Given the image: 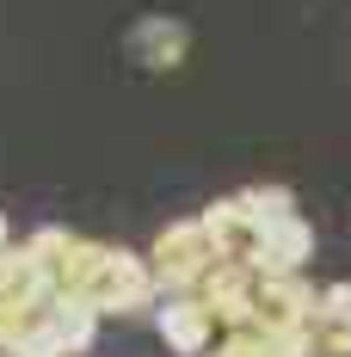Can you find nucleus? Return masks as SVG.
Masks as SVG:
<instances>
[{"label":"nucleus","instance_id":"nucleus-1","mask_svg":"<svg viewBox=\"0 0 351 357\" xmlns=\"http://www.w3.org/2000/svg\"><path fill=\"white\" fill-rule=\"evenodd\" d=\"M148 278L154 284H167L173 296H191L197 289V278L216 265V247H210V234H204V222L197 215H185V222H167L160 234H154V247H148Z\"/></svg>","mask_w":351,"mask_h":357},{"label":"nucleus","instance_id":"nucleus-2","mask_svg":"<svg viewBox=\"0 0 351 357\" xmlns=\"http://www.w3.org/2000/svg\"><path fill=\"white\" fill-rule=\"evenodd\" d=\"M148 296H154V278H148V265H142L136 252L99 247L87 284H80V302H87L93 314H130V308H142Z\"/></svg>","mask_w":351,"mask_h":357},{"label":"nucleus","instance_id":"nucleus-3","mask_svg":"<svg viewBox=\"0 0 351 357\" xmlns=\"http://www.w3.org/2000/svg\"><path fill=\"white\" fill-rule=\"evenodd\" d=\"M93 333H99V314L87 308V302H56L50 296V308L31 321V333L13 345V357H80L93 345Z\"/></svg>","mask_w":351,"mask_h":357},{"label":"nucleus","instance_id":"nucleus-4","mask_svg":"<svg viewBox=\"0 0 351 357\" xmlns=\"http://www.w3.org/2000/svg\"><path fill=\"white\" fill-rule=\"evenodd\" d=\"M246 326H265V333L315 326V284H308V278H253Z\"/></svg>","mask_w":351,"mask_h":357},{"label":"nucleus","instance_id":"nucleus-5","mask_svg":"<svg viewBox=\"0 0 351 357\" xmlns=\"http://www.w3.org/2000/svg\"><path fill=\"white\" fill-rule=\"evenodd\" d=\"M315 259V228L302 222V215H271V222H259V241H253V271L259 278H302V265Z\"/></svg>","mask_w":351,"mask_h":357},{"label":"nucleus","instance_id":"nucleus-6","mask_svg":"<svg viewBox=\"0 0 351 357\" xmlns=\"http://www.w3.org/2000/svg\"><path fill=\"white\" fill-rule=\"evenodd\" d=\"M197 222H204V234H210L216 259H228V265H246V259H253V241H259V215L246 210L241 191H234V197H222V204H210Z\"/></svg>","mask_w":351,"mask_h":357},{"label":"nucleus","instance_id":"nucleus-7","mask_svg":"<svg viewBox=\"0 0 351 357\" xmlns=\"http://www.w3.org/2000/svg\"><path fill=\"white\" fill-rule=\"evenodd\" d=\"M154 326H160L167 351H179V357H204V351L216 345V321L204 314V302H197V296H167V302H160V314H154Z\"/></svg>","mask_w":351,"mask_h":357},{"label":"nucleus","instance_id":"nucleus-8","mask_svg":"<svg viewBox=\"0 0 351 357\" xmlns=\"http://www.w3.org/2000/svg\"><path fill=\"white\" fill-rule=\"evenodd\" d=\"M136 56H148V68H167L185 56V25L179 19H148L136 31Z\"/></svg>","mask_w":351,"mask_h":357},{"label":"nucleus","instance_id":"nucleus-9","mask_svg":"<svg viewBox=\"0 0 351 357\" xmlns=\"http://www.w3.org/2000/svg\"><path fill=\"white\" fill-rule=\"evenodd\" d=\"M0 247H13V228H6V215H0Z\"/></svg>","mask_w":351,"mask_h":357},{"label":"nucleus","instance_id":"nucleus-10","mask_svg":"<svg viewBox=\"0 0 351 357\" xmlns=\"http://www.w3.org/2000/svg\"><path fill=\"white\" fill-rule=\"evenodd\" d=\"M0 357H13V351H0Z\"/></svg>","mask_w":351,"mask_h":357}]
</instances>
